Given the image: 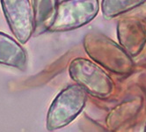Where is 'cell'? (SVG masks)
Returning a JSON list of instances; mask_svg holds the SVG:
<instances>
[{
	"label": "cell",
	"instance_id": "1",
	"mask_svg": "<svg viewBox=\"0 0 146 132\" xmlns=\"http://www.w3.org/2000/svg\"><path fill=\"white\" fill-rule=\"evenodd\" d=\"M83 47L93 62L114 74L128 75L134 70L133 60L126 50L104 34L87 33Z\"/></svg>",
	"mask_w": 146,
	"mask_h": 132
},
{
	"label": "cell",
	"instance_id": "2",
	"mask_svg": "<svg viewBox=\"0 0 146 132\" xmlns=\"http://www.w3.org/2000/svg\"><path fill=\"white\" fill-rule=\"evenodd\" d=\"M87 93L80 86L70 85L56 95L48 108L46 128L55 131L70 124L85 108Z\"/></svg>",
	"mask_w": 146,
	"mask_h": 132
},
{
	"label": "cell",
	"instance_id": "3",
	"mask_svg": "<svg viewBox=\"0 0 146 132\" xmlns=\"http://www.w3.org/2000/svg\"><path fill=\"white\" fill-rule=\"evenodd\" d=\"M70 78L92 96L105 99L113 92V81L103 67L84 57L73 59L69 64Z\"/></svg>",
	"mask_w": 146,
	"mask_h": 132
},
{
	"label": "cell",
	"instance_id": "4",
	"mask_svg": "<svg viewBox=\"0 0 146 132\" xmlns=\"http://www.w3.org/2000/svg\"><path fill=\"white\" fill-rule=\"evenodd\" d=\"M99 0H62L59 2L49 32H67L90 23L100 11Z\"/></svg>",
	"mask_w": 146,
	"mask_h": 132
},
{
	"label": "cell",
	"instance_id": "5",
	"mask_svg": "<svg viewBox=\"0 0 146 132\" xmlns=\"http://www.w3.org/2000/svg\"><path fill=\"white\" fill-rule=\"evenodd\" d=\"M5 18L18 42L26 44L35 34V13L30 0H0Z\"/></svg>",
	"mask_w": 146,
	"mask_h": 132
},
{
	"label": "cell",
	"instance_id": "6",
	"mask_svg": "<svg viewBox=\"0 0 146 132\" xmlns=\"http://www.w3.org/2000/svg\"><path fill=\"white\" fill-rule=\"evenodd\" d=\"M117 38L130 56H137L146 45V22L135 17L121 19L117 24Z\"/></svg>",
	"mask_w": 146,
	"mask_h": 132
},
{
	"label": "cell",
	"instance_id": "7",
	"mask_svg": "<svg viewBox=\"0 0 146 132\" xmlns=\"http://www.w3.org/2000/svg\"><path fill=\"white\" fill-rule=\"evenodd\" d=\"M26 50L17 40L0 32V64L24 70L27 67Z\"/></svg>",
	"mask_w": 146,
	"mask_h": 132
},
{
	"label": "cell",
	"instance_id": "8",
	"mask_svg": "<svg viewBox=\"0 0 146 132\" xmlns=\"http://www.w3.org/2000/svg\"><path fill=\"white\" fill-rule=\"evenodd\" d=\"M58 3V0H33L35 34L48 31Z\"/></svg>",
	"mask_w": 146,
	"mask_h": 132
},
{
	"label": "cell",
	"instance_id": "9",
	"mask_svg": "<svg viewBox=\"0 0 146 132\" xmlns=\"http://www.w3.org/2000/svg\"><path fill=\"white\" fill-rule=\"evenodd\" d=\"M146 0H102L101 12L104 18L113 19L139 7Z\"/></svg>",
	"mask_w": 146,
	"mask_h": 132
},
{
	"label": "cell",
	"instance_id": "10",
	"mask_svg": "<svg viewBox=\"0 0 146 132\" xmlns=\"http://www.w3.org/2000/svg\"><path fill=\"white\" fill-rule=\"evenodd\" d=\"M144 131H146V124H145V128H144Z\"/></svg>",
	"mask_w": 146,
	"mask_h": 132
}]
</instances>
